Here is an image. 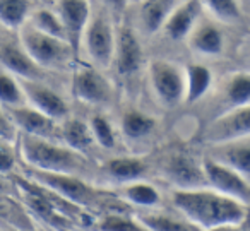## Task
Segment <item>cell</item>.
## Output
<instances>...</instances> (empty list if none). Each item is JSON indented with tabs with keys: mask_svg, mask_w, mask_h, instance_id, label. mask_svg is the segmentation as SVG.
Instances as JSON below:
<instances>
[{
	"mask_svg": "<svg viewBox=\"0 0 250 231\" xmlns=\"http://www.w3.org/2000/svg\"><path fill=\"white\" fill-rule=\"evenodd\" d=\"M143 45H141L136 31L127 24L120 26L117 29L113 57V63L117 65L118 74L124 77L137 74L143 65Z\"/></svg>",
	"mask_w": 250,
	"mask_h": 231,
	"instance_id": "13",
	"label": "cell"
},
{
	"mask_svg": "<svg viewBox=\"0 0 250 231\" xmlns=\"http://www.w3.org/2000/svg\"><path fill=\"white\" fill-rule=\"evenodd\" d=\"M212 86V72L206 65L192 63L185 69V103L194 105L208 94Z\"/></svg>",
	"mask_w": 250,
	"mask_h": 231,
	"instance_id": "23",
	"label": "cell"
},
{
	"mask_svg": "<svg viewBox=\"0 0 250 231\" xmlns=\"http://www.w3.org/2000/svg\"><path fill=\"white\" fill-rule=\"evenodd\" d=\"M118 193H120V197L124 200L130 202L132 206L143 207V209H154L161 202V193L156 190V187L149 185L146 182H136L124 185L120 187Z\"/></svg>",
	"mask_w": 250,
	"mask_h": 231,
	"instance_id": "25",
	"label": "cell"
},
{
	"mask_svg": "<svg viewBox=\"0 0 250 231\" xmlns=\"http://www.w3.org/2000/svg\"><path fill=\"white\" fill-rule=\"evenodd\" d=\"M218 231H243V230H238V228H226V230H218Z\"/></svg>",
	"mask_w": 250,
	"mask_h": 231,
	"instance_id": "37",
	"label": "cell"
},
{
	"mask_svg": "<svg viewBox=\"0 0 250 231\" xmlns=\"http://www.w3.org/2000/svg\"><path fill=\"white\" fill-rule=\"evenodd\" d=\"M211 159L231 168L243 178H250V137L212 146Z\"/></svg>",
	"mask_w": 250,
	"mask_h": 231,
	"instance_id": "17",
	"label": "cell"
},
{
	"mask_svg": "<svg viewBox=\"0 0 250 231\" xmlns=\"http://www.w3.org/2000/svg\"><path fill=\"white\" fill-rule=\"evenodd\" d=\"M55 12L62 22L65 42L69 43L76 60L79 59L83 38L86 33L87 22L91 18V4L84 0H62L55 7Z\"/></svg>",
	"mask_w": 250,
	"mask_h": 231,
	"instance_id": "11",
	"label": "cell"
},
{
	"mask_svg": "<svg viewBox=\"0 0 250 231\" xmlns=\"http://www.w3.org/2000/svg\"><path fill=\"white\" fill-rule=\"evenodd\" d=\"M72 94L77 101L89 106H103L111 100V84L94 67H79L72 74Z\"/></svg>",
	"mask_w": 250,
	"mask_h": 231,
	"instance_id": "10",
	"label": "cell"
},
{
	"mask_svg": "<svg viewBox=\"0 0 250 231\" xmlns=\"http://www.w3.org/2000/svg\"><path fill=\"white\" fill-rule=\"evenodd\" d=\"M22 93L26 98V105L33 110L40 111L53 122H63L69 118V105L59 93L50 86L36 81H19Z\"/></svg>",
	"mask_w": 250,
	"mask_h": 231,
	"instance_id": "12",
	"label": "cell"
},
{
	"mask_svg": "<svg viewBox=\"0 0 250 231\" xmlns=\"http://www.w3.org/2000/svg\"><path fill=\"white\" fill-rule=\"evenodd\" d=\"M0 65L5 72L14 76L19 81H36L43 83L45 70H42L24 52L21 43H0Z\"/></svg>",
	"mask_w": 250,
	"mask_h": 231,
	"instance_id": "15",
	"label": "cell"
},
{
	"mask_svg": "<svg viewBox=\"0 0 250 231\" xmlns=\"http://www.w3.org/2000/svg\"><path fill=\"white\" fill-rule=\"evenodd\" d=\"M242 230L243 231H250V210H249V217H247V221H245V224H243Z\"/></svg>",
	"mask_w": 250,
	"mask_h": 231,
	"instance_id": "36",
	"label": "cell"
},
{
	"mask_svg": "<svg viewBox=\"0 0 250 231\" xmlns=\"http://www.w3.org/2000/svg\"><path fill=\"white\" fill-rule=\"evenodd\" d=\"M31 16V4L26 0H0V24L7 29H21Z\"/></svg>",
	"mask_w": 250,
	"mask_h": 231,
	"instance_id": "27",
	"label": "cell"
},
{
	"mask_svg": "<svg viewBox=\"0 0 250 231\" xmlns=\"http://www.w3.org/2000/svg\"><path fill=\"white\" fill-rule=\"evenodd\" d=\"M187 40L190 48L201 55H219L225 48V38H223L221 31L209 22L195 26Z\"/></svg>",
	"mask_w": 250,
	"mask_h": 231,
	"instance_id": "22",
	"label": "cell"
},
{
	"mask_svg": "<svg viewBox=\"0 0 250 231\" xmlns=\"http://www.w3.org/2000/svg\"><path fill=\"white\" fill-rule=\"evenodd\" d=\"M161 173L175 190H201L208 189L202 163L184 151H173L161 161Z\"/></svg>",
	"mask_w": 250,
	"mask_h": 231,
	"instance_id": "6",
	"label": "cell"
},
{
	"mask_svg": "<svg viewBox=\"0 0 250 231\" xmlns=\"http://www.w3.org/2000/svg\"><path fill=\"white\" fill-rule=\"evenodd\" d=\"M225 111L250 105V72H233L221 87Z\"/></svg>",
	"mask_w": 250,
	"mask_h": 231,
	"instance_id": "21",
	"label": "cell"
},
{
	"mask_svg": "<svg viewBox=\"0 0 250 231\" xmlns=\"http://www.w3.org/2000/svg\"><path fill=\"white\" fill-rule=\"evenodd\" d=\"M19 149L26 165L35 171L79 176L86 169L83 154L70 151L63 144L19 134Z\"/></svg>",
	"mask_w": 250,
	"mask_h": 231,
	"instance_id": "2",
	"label": "cell"
},
{
	"mask_svg": "<svg viewBox=\"0 0 250 231\" xmlns=\"http://www.w3.org/2000/svg\"><path fill=\"white\" fill-rule=\"evenodd\" d=\"M149 83L163 106L175 108L185 100V70L173 62L153 60L149 65Z\"/></svg>",
	"mask_w": 250,
	"mask_h": 231,
	"instance_id": "5",
	"label": "cell"
},
{
	"mask_svg": "<svg viewBox=\"0 0 250 231\" xmlns=\"http://www.w3.org/2000/svg\"><path fill=\"white\" fill-rule=\"evenodd\" d=\"M5 216H7V209H5V207L0 204V221H4Z\"/></svg>",
	"mask_w": 250,
	"mask_h": 231,
	"instance_id": "35",
	"label": "cell"
},
{
	"mask_svg": "<svg viewBox=\"0 0 250 231\" xmlns=\"http://www.w3.org/2000/svg\"><path fill=\"white\" fill-rule=\"evenodd\" d=\"M5 111H7L14 127L18 128V132H21L22 135L45 139V141H53V142H55V139H59L60 125H57V122L45 117L40 111L33 110L28 105Z\"/></svg>",
	"mask_w": 250,
	"mask_h": 231,
	"instance_id": "14",
	"label": "cell"
},
{
	"mask_svg": "<svg viewBox=\"0 0 250 231\" xmlns=\"http://www.w3.org/2000/svg\"><path fill=\"white\" fill-rule=\"evenodd\" d=\"M115 38L117 31L106 9L100 7L96 11L91 9V18L84 33L83 45L94 67L98 69L111 67L115 57Z\"/></svg>",
	"mask_w": 250,
	"mask_h": 231,
	"instance_id": "4",
	"label": "cell"
},
{
	"mask_svg": "<svg viewBox=\"0 0 250 231\" xmlns=\"http://www.w3.org/2000/svg\"><path fill=\"white\" fill-rule=\"evenodd\" d=\"M158 124L151 115L144 113L139 110H129L125 111L120 122L122 134L129 141H141L146 139L156 130Z\"/></svg>",
	"mask_w": 250,
	"mask_h": 231,
	"instance_id": "24",
	"label": "cell"
},
{
	"mask_svg": "<svg viewBox=\"0 0 250 231\" xmlns=\"http://www.w3.org/2000/svg\"><path fill=\"white\" fill-rule=\"evenodd\" d=\"M59 139L63 142L65 147L77 154L87 152L94 144L93 134H91L89 124L79 120V118H67L62 122L59 128Z\"/></svg>",
	"mask_w": 250,
	"mask_h": 231,
	"instance_id": "19",
	"label": "cell"
},
{
	"mask_svg": "<svg viewBox=\"0 0 250 231\" xmlns=\"http://www.w3.org/2000/svg\"><path fill=\"white\" fill-rule=\"evenodd\" d=\"M250 137V105L219 113L204 132V141L211 146Z\"/></svg>",
	"mask_w": 250,
	"mask_h": 231,
	"instance_id": "8",
	"label": "cell"
},
{
	"mask_svg": "<svg viewBox=\"0 0 250 231\" xmlns=\"http://www.w3.org/2000/svg\"><path fill=\"white\" fill-rule=\"evenodd\" d=\"M29 178L33 183L45 187L46 190L53 192L55 195L62 197L63 200L74 204V206L87 207L96 200V192L84 180L74 175H57V173H43V171H29Z\"/></svg>",
	"mask_w": 250,
	"mask_h": 231,
	"instance_id": "7",
	"label": "cell"
},
{
	"mask_svg": "<svg viewBox=\"0 0 250 231\" xmlns=\"http://www.w3.org/2000/svg\"><path fill=\"white\" fill-rule=\"evenodd\" d=\"M137 221L147 231H197L185 219H178L158 210H143L141 214H137Z\"/></svg>",
	"mask_w": 250,
	"mask_h": 231,
	"instance_id": "26",
	"label": "cell"
},
{
	"mask_svg": "<svg viewBox=\"0 0 250 231\" xmlns=\"http://www.w3.org/2000/svg\"><path fill=\"white\" fill-rule=\"evenodd\" d=\"M19 139V132L14 127L12 120L9 118L7 111L0 106V142H5V144H12L14 141Z\"/></svg>",
	"mask_w": 250,
	"mask_h": 231,
	"instance_id": "33",
	"label": "cell"
},
{
	"mask_svg": "<svg viewBox=\"0 0 250 231\" xmlns=\"http://www.w3.org/2000/svg\"><path fill=\"white\" fill-rule=\"evenodd\" d=\"M28 24L31 26V28H35L36 31L43 33V35H48V36H52V38L65 42V33H63L62 22H60L55 11H50V9H36V11H33L31 16H29ZM67 45H69V43H67Z\"/></svg>",
	"mask_w": 250,
	"mask_h": 231,
	"instance_id": "28",
	"label": "cell"
},
{
	"mask_svg": "<svg viewBox=\"0 0 250 231\" xmlns=\"http://www.w3.org/2000/svg\"><path fill=\"white\" fill-rule=\"evenodd\" d=\"M19 43L42 70L62 69L70 60L76 59L65 42L36 31L28 22L19 29Z\"/></svg>",
	"mask_w": 250,
	"mask_h": 231,
	"instance_id": "3",
	"label": "cell"
},
{
	"mask_svg": "<svg viewBox=\"0 0 250 231\" xmlns=\"http://www.w3.org/2000/svg\"><path fill=\"white\" fill-rule=\"evenodd\" d=\"M175 2L170 0H147L143 2L139 9V24L141 31L146 36L156 35L160 29H163L168 16L175 9Z\"/></svg>",
	"mask_w": 250,
	"mask_h": 231,
	"instance_id": "20",
	"label": "cell"
},
{
	"mask_svg": "<svg viewBox=\"0 0 250 231\" xmlns=\"http://www.w3.org/2000/svg\"><path fill=\"white\" fill-rule=\"evenodd\" d=\"M171 202L197 231H218L226 228L242 230L250 210L245 204L211 189L173 190Z\"/></svg>",
	"mask_w": 250,
	"mask_h": 231,
	"instance_id": "1",
	"label": "cell"
},
{
	"mask_svg": "<svg viewBox=\"0 0 250 231\" xmlns=\"http://www.w3.org/2000/svg\"><path fill=\"white\" fill-rule=\"evenodd\" d=\"M91 134H93L94 144H98L103 149H113L117 144V137H115L113 125L110 124L106 117L103 115H94L89 122Z\"/></svg>",
	"mask_w": 250,
	"mask_h": 231,
	"instance_id": "31",
	"label": "cell"
},
{
	"mask_svg": "<svg viewBox=\"0 0 250 231\" xmlns=\"http://www.w3.org/2000/svg\"><path fill=\"white\" fill-rule=\"evenodd\" d=\"M96 231H147L137 219L124 214H106L98 223Z\"/></svg>",
	"mask_w": 250,
	"mask_h": 231,
	"instance_id": "32",
	"label": "cell"
},
{
	"mask_svg": "<svg viewBox=\"0 0 250 231\" xmlns=\"http://www.w3.org/2000/svg\"><path fill=\"white\" fill-rule=\"evenodd\" d=\"M26 105V98L19 79L5 70H0V106L5 110L19 108Z\"/></svg>",
	"mask_w": 250,
	"mask_h": 231,
	"instance_id": "29",
	"label": "cell"
},
{
	"mask_svg": "<svg viewBox=\"0 0 250 231\" xmlns=\"http://www.w3.org/2000/svg\"><path fill=\"white\" fill-rule=\"evenodd\" d=\"M16 166V156L11 144L0 142V173H9Z\"/></svg>",
	"mask_w": 250,
	"mask_h": 231,
	"instance_id": "34",
	"label": "cell"
},
{
	"mask_svg": "<svg viewBox=\"0 0 250 231\" xmlns=\"http://www.w3.org/2000/svg\"><path fill=\"white\" fill-rule=\"evenodd\" d=\"M202 11L201 2H184L175 5L171 14L168 16L167 22L163 26V31L167 38L173 42H182L190 36L194 28L197 26V18Z\"/></svg>",
	"mask_w": 250,
	"mask_h": 231,
	"instance_id": "16",
	"label": "cell"
},
{
	"mask_svg": "<svg viewBox=\"0 0 250 231\" xmlns=\"http://www.w3.org/2000/svg\"><path fill=\"white\" fill-rule=\"evenodd\" d=\"M103 169H104V175L111 182H117L120 187L141 182L147 175L146 161H143L141 158H132V156L108 159Z\"/></svg>",
	"mask_w": 250,
	"mask_h": 231,
	"instance_id": "18",
	"label": "cell"
},
{
	"mask_svg": "<svg viewBox=\"0 0 250 231\" xmlns=\"http://www.w3.org/2000/svg\"><path fill=\"white\" fill-rule=\"evenodd\" d=\"M202 169H204L208 189L238 200L245 206L250 204V185L247 178L211 158H206L202 161Z\"/></svg>",
	"mask_w": 250,
	"mask_h": 231,
	"instance_id": "9",
	"label": "cell"
},
{
	"mask_svg": "<svg viewBox=\"0 0 250 231\" xmlns=\"http://www.w3.org/2000/svg\"><path fill=\"white\" fill-rule=\"evenodd\" d=\"M201 4L202 9H206L216 21L223 24H238L242 21V11L233 0H208Z\"/></svg>",
	"mask_w": 250,
	"mask_h": 231,
	"instance_id": "30",
	"label": "cell"
}]
</instances>
